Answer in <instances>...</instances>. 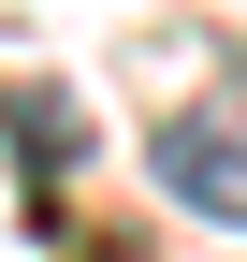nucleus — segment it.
Here are the masks:
<instances>
[{
    "label": "nucleus",
    "mask_w": 247,
    "mask_h": 262,
    "mask_svg": "<svg viewBox=\"0 0 247 262\" xmlns=\"http://www.w3.org/2000/svg\"><path fill=\"white\" fill-rule=\"evenodd\" d=\"M145 175H160L189 219L247 233V117H160V131H145Z\"/></svg>",
    "instance_id": "1"
}]
</instances>
